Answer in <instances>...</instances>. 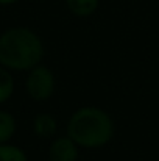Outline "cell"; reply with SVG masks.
<instances>
[{
	"instance_id": "1",
	"label": "cell",
	"mask_w": 159,
	"mask_h": 161,
	"mask_svg": "<svg viewBox=\"0 0 159 161\" xmlns=\"http://www.w3.org/2000/svg\"><path fill=\"white\" fill-rule=\"evenodd\" d=\"M115 133L111 114L95 105L77 108L66 124V135L80 149H102L109 144Z\"/></svg>"
},
{
	"instance_id": "2",
	"label": "cell",
	"mask_w": 159,
	"mask_h": 161,
	"mask_svg": "<svg viewBox=\"0 0 159 161\" xmlns=\"http://www.w3.org/2000/svg\"><path fill=\"white\" fill-rule=\"evenodd\" d=\"M44 55L41 36L28 27H11L0 35V66L11 72H28L42 63Z\"/></svg>"
},
{
	"instance_id": "3",
	"label": "cell",
	"mask_w": 159,
	"mask_h": 161,
	"mask_svg": "<svg viewBox=\"0 0 159 161\" xmlns=\"http://www.w3.org/2000/svg\"><path fill=\"white\" fill-rule=\"evenodd\" d=\"M56 89V78L53 70L45 64H38L27 72L25 78V92L27 96L38 103L50 100Z\"/></svg>"
},
{
	"instance_id": "4",
	"label": "cell",
	"mask_w": 159,
	"mask_h": 161,
	"mask_svg": "<svg viewBox=\"0 0 159 161\" xmlns=\"http://www.w3.org/2000/svg\"><path fill=\"white\" fill-rule=\"evenodd\" d=\"M47 158L49 161H78L80 147L67 135L55 136L53 139H50Z\"/></svg>"
},
{
	"instance_id": "5",
	"label": "cell",
	"mask_w": 159,
	"mask_h": 161,
	"mask_svg": "<svg viewBox=\"0 0 159 161\" xmlns=\"http://www.w3.org/2000/svg\"><path fill=\"white\" fill-rule=\"evenodd\" d=\"M33 133L39 139H53L58 136V120L50 113H39L33 119Z\"/></svg>"
},
{
	"instance_id": "6",
	"label": "cell",
	"mask_w": 159,
	"mask_h": 161,
	"mask_svg": "<svg viewBox=\"0 0 159 161\" xmlns=\"http://www.w3.org/2000/svg\"><path fill=\"white\" fill-rule=\"evenodd\" d=\"M66 6L75 17H91L100 6V0H66Z\"/></svg>"
},
{
	"instance_id": "7",
	"label": "cell",
	"mask_w": 159,
	"mask_h": 161,
	"mask_svg": "<svg viewBox=\"0 0 159 161\" xmlns=\"http://www.w3.org/2000/svg\"><path fill=\"white\" fill-rule=\"evenodd\" d=\"M17 131V120L9 111L0 109V144L9 142Z\"/></svg>"
},
{
	"instance_id": "8",
	"label": "cell",
	"mask_w": 159,
	"mask_h": 161,
	"mask_svg": "<svg viewBox=\"0 0 159 161\" xmlns=\"http://www.w3.org/2000/svg\"><path fill=\"white\" fill-rule=\"evenodd\" d=\"M14 88H16V83H14V77L11 70L0 66V105L6 103L13 97Z\"/></svg>"
},
{
	"instance_id": "9",
	"label": "cell",
	"mask_w": 159,
	"mask_h": 161,
	"mask_svg": "<svg viewBox=\"0 0 159 161\" xmlns=\"http://www.w3.org/2000/svg\"><path fill=\"white\" fill-rule=\"evenodd\" d=\"M0 161H28L25 150L16 144H0Z\"/></svg>"
},
{
	"instance_id": "10",
	"label": "cell",
	"mask_w": 159,
	"mask_h": 161,
	"mask_svg": "<svg viewBox=\"0 0 159 161\" xmlns=\"http://www.w3.org/2000/svg\"><path fill=\"white\" fill-rule=\"evenodd\" d=\"M20 0H0V6H9V5H14Z\"/></svg>"
}]
</instances>
